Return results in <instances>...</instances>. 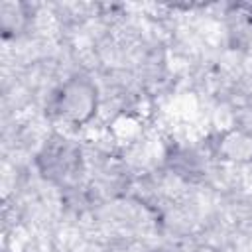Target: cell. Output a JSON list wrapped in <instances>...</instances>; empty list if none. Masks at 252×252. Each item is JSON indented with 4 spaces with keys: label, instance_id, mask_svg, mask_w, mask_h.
<instances>
[{
    "label": "cell",
    "instance_id": "6da1fadb",
    "mask_svg": "<svg viewBox=\"0 0 252 252\" xmlns=\"http://www.w3.org/2000/svg\"><path fill=\"white\" fill-rule=\"evenodd\" d=\"M51 110L63 122L83 126L98 110V87L87 75H73L55 91Z\"/></svg>",
    "mask_w": 252,
    "mask_h": 252
},
{
    "label": "cell",
    "instance_id": "7a4b0ae2",
    "mask_svg": "<svg viewBox=\"0 0 252 252\" xmlns=\"http://www.w3.org/2000/svg\"><path fill=\"white\" fill-rule=\"evenodd\" d=\"M215 154L219 159L246 165L252 163V130L230 128L224 130L215 142Z\"/></svg>",
    "mask_w": 252,
    "mask_h": 252
},
{
    "label": "cell",
    "instance_id": "3957f363",
    "mask_svg": "<svg viewBox=\"0 0 252 252\" xmlns=\"http://www.w3.org/2000/svg\"><path fill=\"white\" fill-rule=\"evenodd\" d=\"M24 22H26V12L22 4L12 2V0H6L0 4V26L6 35L22 30Z\"/></svg>",
    "mask_w": 252,
    "mask_h": 252
},
{
    "label": "cell",
    "instance_id": "277c9868",
    "mask_svg": "<svg viewBox=\"0 0 252 252\" xmlns=\"http://www.w3.org/2000/svg\"><path fill=\"white\" fill-rule=\"evenodd\" d=\"M193 252H220L217 246H213V244H199Z\"/></svg>",
    "mask_w": 252,
    "mask_h": 252
},
{
    "label": "cell",
    "instance_id": "5b68a950",
    "mask_svg": "<svg viewBox=\"0 0 252 252\" xmlns=\"http://www.w3.org/2000/svg\"><path fill=\"white\" fill-rule=\"evenodd\" d=\"M152 252H167V250H152Z\"/></svg>",
    "mask_w": 252,
    "mask_h": 252
}]
</instances>
